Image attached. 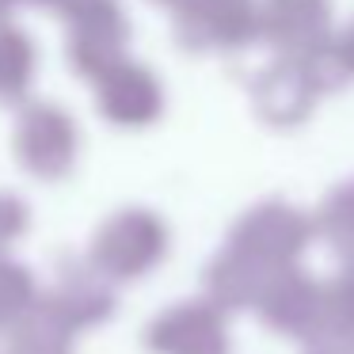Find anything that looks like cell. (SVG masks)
<instances>
[]
</instances>
